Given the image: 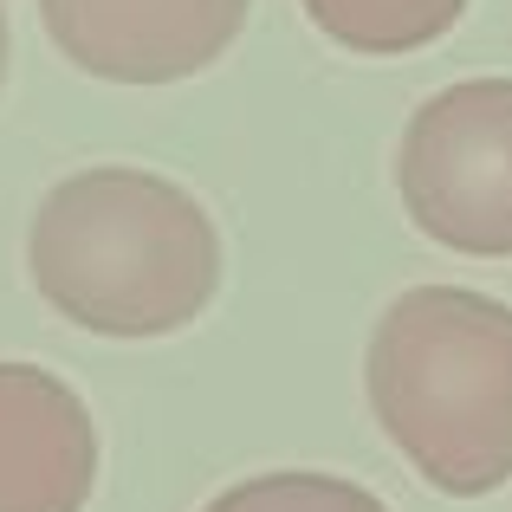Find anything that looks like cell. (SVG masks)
Returning a JSON list of instances; mask_svg holds the SVG:
<instances>
[{"mask_svg":"<svg viewBox=\"0 0 512 512\" xmlns=\"http://www.w3.org/2000/svg\"><path fill=\"white\" fill-rule=\"evenodd\" d=\"M39 299L98 338H169L221 286V234L182 182L130 163L78 169L39 201L26 234Z\"/></svg>","mask_w":512,"mask_h":512,"instance_id":"obj_1","label":"cell"},{"mask_svg":"<svg viewBox=\"0 0 512 512\" xmlns=\"http://www.w3.org/2000/svg\"><path fill=\"white\" fill-rule=\"evenodd\" d=\"M370 409L402 461L448 500L512 480V305L415 286L370 331Z\"/></svg>","mask_w":512,"mask_h":512,"instance_id":"obj_2","label":"cell"},{"mask_svg":"<svg viewBox=\"0 0 512 512\" xmlns=\"http://www.w3.org/2000/svg\"><path fill=\"white\" fill-rule=\"evenodd\" d=\"M396 188L435 247L512 260V78L435 91L402 130Z\"/></svg>","mask_w":512,"mask_h":512,"instance_id":"obj_3","label":"cell"},{"mask_svg":"<svg viewBox=\"0 0 512 512\" xmlns=\"http://www.w3.org/2000/svg\"><path fill=\"white\" fill-rule=\"evenodd\" d=\"M253 0H39L46 39L91 78L175 85L240 39Z\"/></svg>","mask_w":512,"mask_h":512,"instance_id":"obj_4","label":"cell"},{"mask_svg":"<svg viewBox=\"0 0 512 512\" xmlns=\"http://www.w3.org/2000/svg\"><path fill=\"white\" fill-rule=\"evenodd\" d=\"M98 487V422L65 376L0 363V512H85Z\"/></svg>","mask_w":512,"mask_h":512,"instance_id":"obj_5","label":"cell"},{"mask_svg":"<svg viewBox=\"0 0 512 512\" xmlns=\"http://www.w3.org/2000/svg\"><path fill=\"white\" fill-rule=\"evenodd\" d=\"M325 39L363 59H396L422 52L467 13V0H299Z\"/></svg>","mask_w":512,"mask_h":512,"instance_id":"obj_6","label":"cell"},{"mask_svg":"<svg viewBox=\"0 0 512 512\" xmlns=\"http://www.w3.org/2000/svg\"><path fill=\"white\" fill-rule=\"evenodd\" d=\"M201 512H389L370 487L338 474H253L214 493Z\"/></svg>","mask_w":512,"mask_h":512,"instance_id":"obj_7","label":"cell"},{"mask_svg":"<svg viewBox=\"0 0 512 512\" xmlns=\"http://www.w3.org/2000/svg\"><path fill=\"white\" fill-rule=\"evenodd\" d=\"M7 59H13V33H7V0H0V85H7Z\"/></svg>","mask_w":512,"mask_h":512,"instance_id":"obj_8","label":"cell"}]
</instances>
